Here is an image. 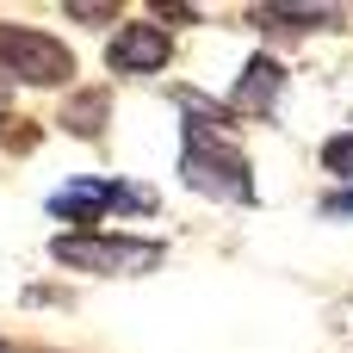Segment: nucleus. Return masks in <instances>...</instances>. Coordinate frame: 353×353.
<instances>
[{"instance_id":"f257e3e1","label":"nucleus","mask_w":353,"mask_h":353,"mask_svg":"<svg viewBox=\"0 0 353 353\" xmlns=\"http://www.w3.org/2000/svg\"><path fill=\"white\" fill-rule=\"evenodd\" d=\"M180 180L217 205H254V168L248 155L236 149V130H205V124H186V143H180Z\"/></svg>"},{"instance_id":"f03ea898","label":"nucleus","mask_w":353,"mask_h":353,"mask_svg":"<svg viewBox=\"0 0 353 353\" xmlns=\"http://www.w3.org/2000/svg\"><path fill=\"white\" fill-rule=\"evenodd\" d=\"M43 211H50L56 223H68V236H87V230H99V217H112V211L149 217V211H155V186H143V180L74 174V180H62V186L43 199Z\"/></svg>"},{"instance_id":"7ed1b4c3","label":"nucleus","mask_w":353,"mask_h":353,"mask_svg":"<svg viewBox=\"0 0 353 353\" xmlns=\"http://www.w3.org/2000/svg\"><path fill=\"white\" fill-rule=\"evenodd\" d=\"M50 261L68 267V273H99V279H137V273H155L168 261V248L155 236H112V230H87V236H56L50 242Z\"/></svg>"},{"instance_id":"20e7f679","label":"nucleus","mask_w":353,"mask_h":353,"mask_svg":"<svg viewBox=\"0 0 353 353\" xmlns=\"http://www.w3.org/2000/svg\"><path fill=\"white\" fill-rule=\"evenodd\" d=\"M0 74H12L19 87H68L74 56L62 37L37 31V25H0Z\"/></svg>"},{"instance_id":"39448f33","label":"nucleus","mask_w":353,"mask_h":353,"mask_svg":"<svg viewBox=\"0 0 353 353\" xmlns=\"http://www.w3.org/2000/svg\"><path fill=\"white\" fill-rule=\"evenodd\" d=\"M174 62V37L155 25V19H124L105 43V68L112 74H155Z\"/></svg>"},{"instance_id":"423d86ee","label":"nucleus","mask_w":353,"mask_h":353,"mask_svg":"<svg viewBox=\"0 0 353 353\" xmlns=\"http://www.w3.org/2000/svg\"><path fill=\"white\" fill-rule=\"evenodd\" d=\"M285 87H292V68L279 56H248L242 74H236V87H230V118L236 124L242 118H273L279 99H285Z\"/></svg>"},{"instance_id":"0eeeda50","label":"nucleus","mask_w":353,"mask_h":353,"mask_svg":"<svg viewBox=\"0 0 353 353\" xmlns=\"http://www.w3.org/2000/svg\"><path fill=\"white\" fill-rule=\"evenodd\" d=\"M248 19L261 25V31H329V25H341V6H248Z\"/></svg>"},{"instance_id":"6e6552de","label":"nucleus","mask_w":353,"mask_h":353,"mask_svg":"<svg viewBox=\"0 0 353 353\" xmlns=\"http://www.w3.org/2000/svg\"><path fill=\"white\" fill-rule=\"evenodd\" d=\"M105 112H112V99H105L99 87H81V93L62 105V130H68V137H99V130H105Z\"/></svg>"},{"instance_id":"1a4fd4ad","label":"nucleus","mask_w":353,"mask_h":353,"mask_svg":"<svg viewBox=\"0 0 353 353\" xmlns=\"http://www.w3.org/2000/svg\"><path fill=\"white\" fill-rule=\"evenodd\" d=\"M323 168H329L335 180H347V186H353V130H341V137L323 143Z\"/></svg>"},{"instance_id":"9d476101","label":"nucleus","mask_w":353,"mask_h":353,"mask_svg":"<svg viewBox=\"0 0 353 353\" xmlns=\"http://www.w3.org/2000/svg\"><path fill=\"white\" fill-rule=\"evenodd\" d=\"M62 12H68V19H81V25H99V19H118V6H81V0H74V6H62Z\"/></svg>"},{"instance_id":"9b49d317","label":"nucleus","mask_w":353,"mask_h":353,"mask_svg":"<svg viewBox=\"0 0 353 353\" xmlns=\"http://www.w3.org/2000/svg\"><path fill=\"white\" fill-rule=\"evenodd\" d=\"M323 217H353V186H341V192L323 199Z\"/></svg>"},{"instance_id":"f8f14e48","label":"nucleus","mask_w":353,"mask_h":353,"mask_svg":"<svg viewBox=\"0 0 353 353\" xmlns=\"http://www.w3.org/2000/svg\"><path fill=\"white\" fill-rule=\"evenodd\" d=\"M155 12H161V19H168V25H192V19H199V12H192V6H155Z\"/></svg>"},{"instance_id":"ddd939ff","label":"nucleus","mask_w":353,"mask_h":353,"mask_svg":"<svg viewBox=\"0 0 353 353\" xmlns=\"http://www.w3.org/2000/svg\"><path fill=\"white\" fill-rule=\"evenodd\" d=\"M0 124H6V105H0Z\"/></svg>"},{"instance_id":"4468645a","label":"nucleus","mask_w":353,"mask_h":353,"mask_svg":"<svg viewBox=\"0 0 353 353\" xmlns=\"http://www.w3.org/2000/svg\"><path fill=\"white\" fill-rule=\"evenodd\" d=\"M0 353H12V347H6V341H0Z\"/></svg>"}]
</instances>
